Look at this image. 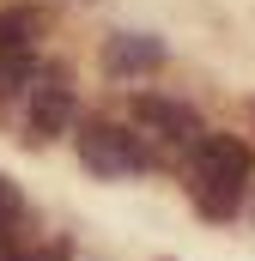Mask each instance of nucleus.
Segmentation results:
<instances>
[{"instance_id":"obj_6","label":"nucleus","mask_w":255,"mask_h":261,"mask_svg":"<svg viewBox=\"0 0 255 261\" xmlns=\"http://www.w3.org/2000/svg\"><path fill=\"white\" fill-rule=\"evenodd\" d=\"M37 37H43V6H6L0 12V49H12V55H31L37 49Z\"/></svg>"},{"instance_id":"obj_5","label":"nucleus","mask_w":255,"mask_h":261,"mask_svg":"<svg viewBox=\"0 0 255 261\" xmlns=\"http://www.w3.org/2000/svg\"><path fill=\"white\" fill-rule=\"evenodd\" d=\"M164 37H152V31H110L104 37V73H116V79H140V73H158L164 67Z\"/></svg>"},{"instance_id":"obj_4","label":"nucleus","mask_w":255,"mask_h":261,"mask_svg":"<svg viewBox=\"0 0 255 261\" xmlns=\"http://www.w3.org/2000/svg\"><path fill=\"white\" fill-rule=\"evenodd\" d=\"M134 128L146 134V140H158V146H170V152H194V140L207 134V122L194 116V103H183V97L140 91L134 97Z\"/></svg>"},{"instance_id":"obj_2","label":"nucleus","mask_w":255,"mask_h":261,"mask_svg":"<svg viewBox=\"0 0 255 261\" xmlns=\"http://www.w3.org/2000/svg\"><path fill=\"white\" fill-rule=\"evenodd\" d=\"M73 152L91 176L116 182V176H146L158 164V152L146 146V134L128 128V122H110V116H85L79 134H73Z\"/></svg>"},{"instance_id":"obj_10","label":"nucleus","mask_w":255,"mask_h":261,"mask_svg":"<svg viewBox=\"0 0 255 261\" xmlns=\"http://www.w3.org/2000/svg\"><path fill=\"white\" fill-rule=\"evenodd\" d=\"M12 237H18V231H12V225H0V261H18V243H12Z\"/></svg>"},{"instance_id":"obj_7","label":"nucleus","mask_w":255,"mask_h":261,"mask_svg":"<svg viewBox=\"0 0 255 261\" xmlns=\"http://www.w3.org/2000/svg\"><path fill=\"white\" fill-rule=\"evenodd\" d=\"M31 79H37V61H31V55L0 49V103H6V97H18V91H31Z\"/></svg>"},{"instance_id":"obj_8","label":"nucleus","mask_w":255,"mask_h":261,"mask_svg":"<svg viewBox=\"0 0 255 261\" xmlns=\"http://www.w3.org/2000/svg\"><path fill=\"white\" fill-rule=\"evenodd\" d=\"M18 213H24V195L0 176V225H18Z\"/></svg>"},{"instance_id":"obj_1","label":"nucleus","mask_w":255,"mask_h":261,"mask_svg":"<svg viewBox=\"0 0 255 261\" xmlns=\"http://www.w3.org/2000/svg\"><path fill=\"white\" fill-rule=\"evenodd\" d=\"M183 176H189V200L200 219H213V225H225V219H237L243 213V200H249V182H255V152L237 140V134H200L189 152V164H183Z\"/></svg>"},{"instance_id":"obj_9","label":"nucleus","mask_w":255,"mask_h":261,"mask_svg":"<svg viewBox=\"0 0 255 261\" xmlns=\"http://www.w3.org/2000/svg\"><path fill=\"white\" fill-rule=\"evenodd\" d=\"M18 261H67V243H49V249H31V255H18Z\"/></svg>"},{"instance_id":"obj_3","label":"nucleus","mask_w":255,"mask_h":261,"mask_svg":"<svg viewBox=\"0 0 255 261\" xmlns=\"http://www.w3.org/2000/svg\"><path fill=\"white\" fill-rule=\"evenodd\" d=\"M73 122H79L73 79H67L61 67H43V73L31 79V91H24V128H31V140H37V146H43V140H61Z\"/></svg>"}]
</instances>
